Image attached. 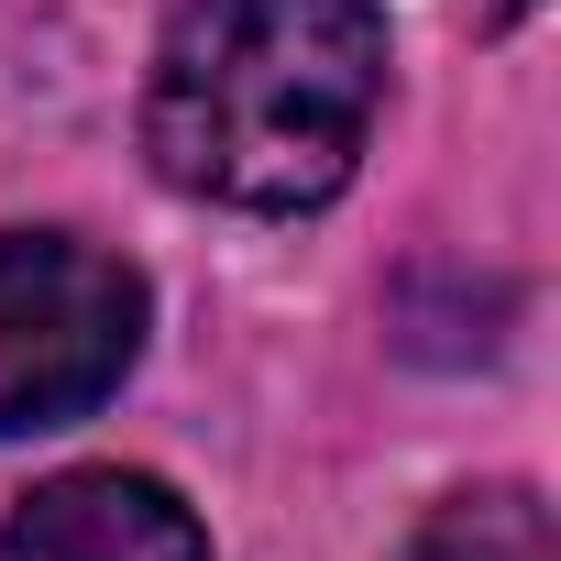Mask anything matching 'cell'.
Instances as JSON below:
<instances>
[{"instance_id": "6da1fadb", "label": "cell", "mask_w": 561, "mask_h": 561, "mask_svg": "<svg viewBox=\"0 0 561 561\" xmlns=\"http://www.w3.org/2000/svg\"><path fill=\"white\" fill-rule=\"evenodd\" d=\"M386 100L375 0H187L154 45L144 154L209 209H320L342 198Z\"/></svg>"}, {"instance_id": "3957f363", "label": "cell", "mask_w": 561, "mask_h": 561, "mask_svg": "<svg viewBox=\"0 0 561 561\" xmlns=\"http://www.w3.org/2000/svg\"><path fill=\"white\" fill-rule=\"evenodd\" d=\"M0 561H209V528L154 484V473H56L0 528Z\"/></svg>"}, {"instance_id": "277c9868", "label": "cell", "mask_w": 561, "mask_h": 561, "mask_svg": "<svg viewBox=\"0 0 561 561\" xmlns=\"http://www.w3.org/2000/svg\"><path fill=\"white\" fill-rule=\"evenodd\" d=\"M408 561H561V550H550V506L528 484H473L408 539Z\"/></svg>"}, {"instance_id": "7a4b0ae2", "label": "cell", "mask_w": 561, "mask_h": 561, "mask_svg": "<svg viewBox=\"0 0 561 561\" xmlns=\"http://www.w3.org/2000/svg\"><path fill=\"white\" fill-rule=\"evenodd\" d=\"M144 353V275L78 231H0V440L89 419Z\"/></svg>"}]
</instances>
